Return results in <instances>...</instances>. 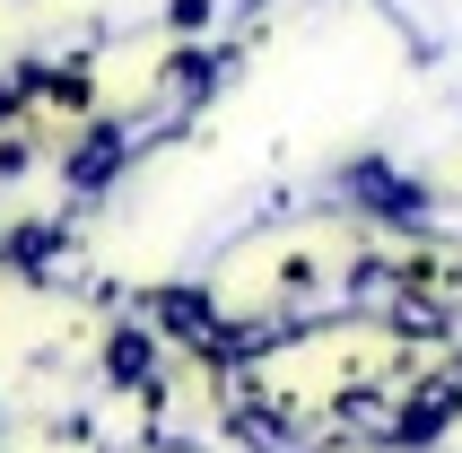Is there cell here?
Returning a JSON list of instances; mask_svg holds the SVG:
<instances>
[{
	"instance_id": "cell-1",
	"label": "cell",
	"mask_w": 462,
	"mask_h": 453,
	"mask_svg": "<svg viewBox=\"0 0 462 453\" xmlns=\"http://www.w3.org/2000/svg\"><path fill=\"white\" fill-rule=\"evenodd\" d=\"M149 331H114V340H105V375L114 384H149Z\"/></svg>"
},
{
	"instance_id": "cell-2",
	"label": "cell",
	"mask_w": 462,
	"mask_h": 453,
	"mask_svg": "<svg viewBox=\"0 0 462 453\" xmlns=\"http://www.w3.org/2000/svg\"><path fill=\"white\" fill-rule=\"evenodd\" d=\"M166 18H175V26H201V18H209V0H175Z\"/></svg>"
}]
</instances>
